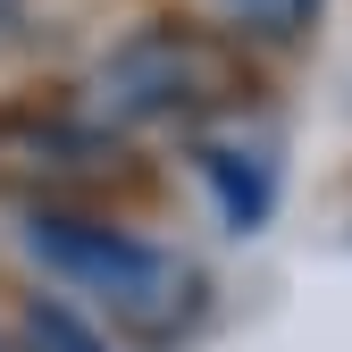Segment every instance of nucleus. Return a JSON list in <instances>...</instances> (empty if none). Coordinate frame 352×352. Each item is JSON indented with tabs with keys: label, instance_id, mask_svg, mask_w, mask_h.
I'll return each instance as SVG.
<instances>
[{
	"label": "nucleus",
	"instance_id": "nucleus-1",
	"mask_svg": "<svg viewBox=\"0 0 352 352\" xmlns=\"http://www.w3.org/2000/svg\"><path fill=\"white\" fill-rule=\"evenodd\" d=\"M25 252L51 269L59 285H76L109 327L168 344L201 319V269L185 252H168L151 235H126L109 218H84V210H34L25 218Z\"/></svg>",
	"mask_w": 352,
	"mask_h": 352
},
{
	"label": "nucleus",
	"instance_id": "nucleus-2",
	"mask_svg": "<svg viewBox=\"0 0 352 352\" xmlns=\"http://www.w3.org/2000/svg\"><path fill=\"white\" fill-rule=\"evenodd\" d=\"M243 101V67L218 34L201 25H135L126 42H109L93 84H84V118L126 135V126H193L210 109Z\"/></svg>",
	"mask_w": 352,
	"mask_h": 352
},
{
	"label": "nucleus",
	"instance_id": "nucleus-3",
	"mask_svg": "<svg viewBox=\"0 0 352 352\" xmlns=\"http://www.w3.org/2000/svg\"><path fill=\"white\" fill-rule=\"evenodd\" d=\"M193 168L218 193V218L235 235H252L260 218L277 210V151L269 143H235V135H193Z\"/></svg>",
	"mask_w": 352,
	"mask_h": 352
},
{
	"label": "nucleus",
	"instance_id": "nucleus-4",
	"mask_svg": "<svg viewBox=\"0 0 352 352\" xmlns=\"http://www.w3.org/2000/svg\"><path fill=\"white\" fill-rule=\"evenodd\" d=\"M210 9L227 17V34H243V42H302L319 25L327 0H210Z\"/></svg>",
	"mask_w": 352,
	"mask_h": 352
},
{
	"label": "nucleus",
	"instance_id": "nucleus-5",
	"mask_svg": "<svg viewBox=\"0 0 352 352\" xmlns=\"http://www.w3.org/2000/svg\"><path fill=\"white\" fill-rule=\"evenodd\" d=\"M25 352H109V336L67 302H25Z\"/></svg>",
	"mask_w": 352,
	"mask_h": 352
},
{
	"label": "nucleus",
	"instance_id": "nucleus-6",
	"mask_svg": "<svg viewBox=\"0 0 352 352\" xmlns=\"http://www.w3.org/2000/svg\"><path fill=\"white\" fill-rule=\"evenodd\" d=\"M17 25H25V0H0V42H17Z\"/></svg>",
	"mask_w": 352,
	"mask_h": 352
},
{
	"label": "nucleus",
	"instance_id": "nucleus-7",
	"mask_svg": "<svg viewBox=\"0 0 352 352\" xmlns=\"http://www.w3.org/2000/svg\"><path fill=\"white\" fill-rule=\"evenodd\" d=\"M0 352H25V344H17V336H9V327H0Z\"/></svg>",
	"mask_w": 352,
	"mask_h": 352
}]
</instances>
